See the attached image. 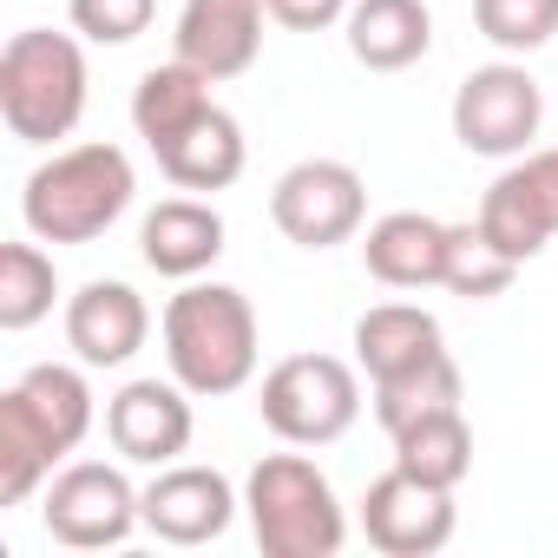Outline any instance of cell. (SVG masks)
<instances>
[{
	"mask_svg": "<svg viewBox=\"0 0 558 558\" xmlns=\"http://www.w3.org/2000/svg\"><path fill=\"white\" fill-rule=\"evenodd\" d=\"M86 368V362H80ZM73 362H34L8 395H0V506H27L53 466L80 453L93 434V381Z\"/></svg>",
	"mask_w": 558,
	"mask_h": 558,
	"instance_id": "6da1fadb",
	"label": "cell"
},
{
	"mask_svg": "<svg viewBox=\"0 0 558 558\" xmlns=\"http://www.w3.org/2000/svg\"><path fill=\"white\" fill-rule=\"evenodd\" d=\"M158 336H165L171 381H184L204 401L236 395V388L256 381L263 329H256V310H250V296L236 283H184L165 303Z\"/></svg>",
	"mask_w": 558,
	"mask_h": 558,
	"instance_id": "7a4b0ae2",
	"label": "cell"
},
{
	"mask_svg": "<svg viewBox=\"0 0 558 558\" xmlns=\"http://www.w3.org/2000/svg\"><path fill=\"white\" fill-rule=\"evenodd\" d=\"M132 158L106 138L66 145L47 165H34L27 191H21V217L40 243H93L106 236L125 210H132Z\"/></svg>",
	"mask_w": 558,
	"mask_h": 558,
	"instance_id": "3957f363",
	"label": "cell"
},
{
	"mask_svg": "<svg viewBox=\"0 0 558 558\" xmlns=\"http://www.w3.org/2000/svg\"><path fill=\"white\" fill-rule=\"evenodd\" d=\"M243 512L263 558H336L349 545V512L310 453H263L243 480Z\"/></svg>",
	"mask_w": 558,
	"mask_h": 558,
	"instance_id": "277c9868",
	"label": "cell"
},
{
	"mask_svg": "<svg viewBox=\"0 0 558 558\" xmlns=\"http://www.w3.org/2000/svg\"><path fill=\"white\" fill-rule=\"evenodd\" d=\"M86 47L53 27H21L0 47V119L21 145H53L86 112Z\"/></svg>",
	"mask_w": 558,
	"mask_h": 558,
	"instance_id": "5b68a950",
	"label": "cell"
},
{
	"mask_svg": "<svg viewBox=\"0 0 558 558\" xmlns=\"http://www.w3.org/2000/svg\"><path fill=\"white\" fill-rule=\"evenodd\" d=\"M256 414L283 447H336L362 421V375L342 355H283L256 388Z\"/></svg>",
	"mask_w": 558,
	"mask_h": 558,
	"instance_id": "8992f818",
	"label": "cell"
},
{
	"mask_svg": "<svg viewBox=\"0 0 558 558\" xmlns=\"http://www.w3.org/2000/svg\"><path fill=\"white\" fill-rule=\"evenodd\" d=\"M138 486L125 480V466H106V460H66L47 486H40V525L53 545L66 551H106V545H125L145 512H138Z\"/></svg>",
	"mask_w": 558,
	"mask_h": 558,
	"instance_id": "52a82bcc",
	"label": "cell"
},
{
	"mask_svg": "<svg viewBox=\"0 0 558 558\" xmlns=\"http://www.w3.org/2000/svg\"><path fill=\"white\" fill-rule=\"evenodd\" d=\"M545 125V93L519 60L473 66L453 93V138L473 158H525Z\"/></svg>",
	"mask_w": 558,
	"mask_h": 558,
	"instance_id": "ba28073f",
	"label": "cell"
},
{
	"mask_svg": "<svg viewBox=\"0 0 558 558\" xmlns=\"http://www.w3.org/2000/svg\"><path fill=\"white\" fill-rule=\"evenodd\" d=\"M269 217L296 250H336L349 236H362L368 223V184L355 165L342 158H303L276 178L269 191Z\"/></svg>",
	"mask_w": 558,
	"mask_h": 558,
	"instance_id": "9c48e42d",
	"label": "cell"
},
{
	"mask_svg": "<svg viewBox=\"0 0 558 558\" xmlns=\"http://www.w3.org/2000/svg\"><path fill=\"white\" fill-rule=\"evenodd\" d=\"M355 519H362V538L381 558H434V551H447V538L460 525V506H453V486H434V480H414L408 466H388L362 493Z\"/></svg>",
	"mask_w": 558,
	"mask_h": 558,
	"instance_id": "30bf717a",
	"label": "cell"
},
{
	"mask_svg": "<svg viewBox=\"0 0 558 558\" xmlns=\"http://www.w3.org/2000/svg\"><path fill=\"white\" fill-rule=\"evenodd\" d=\"M197 421H191V388L184 381H125L112 401H106V440L125 466H171L184 460Z\"/></svg>",
	"mask_w": 558,
	"mask_h": 558,
	"instance_id": "8fae6325",
	"label": "cell"
},
{
	"mask_svg": "<svg viewBox=\"0 0 558 558\" xmlns=\"http://www.w3.org/2000/svg\"><path fill=\"white\" fill-rule=\"evenodd\" d=\"M236 486L217 473V466H191V460H171V466H158V480L145 486V499H138V512H145V532L158 538V545H210V538H223L230 532V519H236Z\"/></svg>",
	"mask_w": 558,
	"mask_h": 558,
	"instance_id": "7c38bea8",
	"label": "cell"
},
{
	"mask_svg": "<svg viewBox=\"0 0 558 558\" xmlns=\"http://www.w3.org/2000/svg\"><path fill=\"white\" fill-rule=\"evenodd\" d=\"M263 21H269V0H184L171 53L197 66L210 86L243 80L263 53Z\"/></svg>",
	"mask_w": 558,
	"mask_h": 558,
	"instance_id": "4fadbf2b",
	"label": "cell"
},
{
	"mask_svg": "<svg viewBox=\"0 0 558 558\" xmlns=\"http://www.w3.org/2000/svg\"><path fill=\"white\" fill-rule=\"evenodd\" d=\"M512 263H532L551 236H558V197H551V178H545V165H538V151H525V158H512L493 184H486V197H480V217H473Z\"/></svg>",
	"mask_w": 558,
	"mask_h": 558,
	"instance_id": "5bb4252c",
	"label": "cell"
},
{
	"mask_svg": "<svg viewBox=\"0 0 558 558\" xmlns=\"http://www.w3.org/2000/svg\"><path fill=\"white\" fill-rule=\"evenodd\" d=\"M145 336H151V310L132 283L99 276V283L66 296V349L86 368H125L145 349Z\"/></svg>",
	"mask_w": 558,
	"mask_h": 558,
	"instance_id": "9a60e30c",
	"label": "cell"
},
{
	"mask_svg": "<svg viewBox=\"0 0 558 558\" xmlns=\"http://www.w3.org/2000/svg\"><path fill=\"white\" fill-rule=\"evenodd\" d=\"M223 210L204 204V197H165L145 210L138 223V256L145 269L171 276V283H197V276L223 256Z\"/></svg>",
	"mask_w": 558,
	"mask_h": 558,
	"instance_id": "2e32d148",
	"label": "cell"
},
{
	"mask_svg": "<svg viewBox=\"0 0 558 558\" xmlns=\"http://www.w3.org/2000/svg\"><path fill=\"white\" fill-rule=\"evenodd\" d=\"M362 263L381 290H440L447 269V223L427 210H388L362 236Z\"/></svg>",
	"mask_w": 558,
	"mask_h": 558,
	"instance_id": "e0dca14e",
	"label": "cell"
},
{
	"mask_svg": "<svg viewBox=\"0 0 558 558\" xmlns=\"http://www.w3.org/2000/svg\"><path fill=\"white\" fill-rule=\"evenodd\" d=\"M434 355H447V329L434 310L421 303H375L368 316H355V368L375 381H395L408 368H427Z\"/></svg>",
	"mask_w": 558,
	"mask_h": 558,
	"instance_id": "ac0fdd59",
	"label": "cell"
},
{
	"mask_svg": "<svg viewBox=\"0 0 558 558\" xmlns=\"http://www.w3.org/2000/svg\"><path fill=\"white\" fill-rule=\"evenodd\" d=\"M349 53L368 73H408L434 47V14L427 0H355L349 8Z\"/></svg>",
	"mask_w": 558,
	"mask_h": 558,
	"instance_id": "d6986e66",
	"label": "cell"
},
{
	"mask_svg": "<svg viewBox=\"0 0 558 558\" xmlns=\"http://www.w3.org/2000/svg\"><path fill=\"white\" fill-rule=\"evenodd\" d=\"M151 158H158V171H165L178 191H230V184L243 178L250 145H243V125H236L223 106H210V112L191 119L178 138H165Z\"/></svg>",
	"mask_w": 558,
	"mask_h": 558,
	"instance_id": "ffe728a7",
	"label": "cell"
},
{
	"mask_svg": "<svg viewBox=\"0 0 558 558\" xmlns=\"http://www.w3.org/2000/svg\"><path fill=\"white\" fill-rule=\"evenodd\" d=\"M217 99H210V80L197 73V66H184L178 53L165 60V66H151L138 86H132V125H138V138L158 151L165 138H178L191 119H204Z\"/></svg>",
	"mask_w": 558,
	"mask_h": 558,
	"instance_id": "44dd1931",
	"label": "cell"
},
{
	"mask_svg": "<svg viewBox=\"0 0 558 558\" xmlns=\"http://www.w3.org/2000/svg\"><path fill=\"white\" fill-rule=\"evenodd\" d=\"M395 466H408L414 480H434V486H453L473 473V427L460 408H440V414H421L414 427L395 434Z\"/></svg>",
	"mask_w": 558,
	"mask_h": 558,
	"instance_id": "7402d4cb",
	"label": "cell"
},
{
	"mask_svg": "<svg viewBox=\"0 0 558 558\" xmlns=\"http://www.w3.org/2000/svg\"><path fill=\"white\" fill-rule=\"evenodd\" d=\"M60 303V269L40 243H0V329L21 336Z\"/></svg>",
	"mask_w": 558,
	"mask_h": 558,
	"instance_id": "603a6c76",
	"label": "cell"
},
{
	"mask_svg": "<svg viewBox=\"0 0 558 558\" xmlns=\"http://www.w3.org/2000/svg\"><path fill=\"white\" fill-rule=\"evenodd\" d=\"M460 395H466V381H460V362L453 355H434L427 368H408V375H395V381H375V421H381V434L395 440L401 427H414L421 414H440V408H460Z\"/></svg>",
	"mask_w": 558,
	"mask_h": 558,
	"instance_id": "cb8c5ba5",
	"label": "cell"
},
{
	"mask_svg": "<svg viewBox=\"0 0 558 558\" xmlns=\"http://www.w3.org/2000/svg\"><path fill=\"white\" fill-rule=\"evenodd\" d=\"M519 263L480 230V223H447V269H440V290L447 296H466V303H493L512 290Z\"/></svg>",
	"mask_w": 558,
	"mask_h": 558,
	"instance_id": "d4e9b609",
	"label": "cell"
},
{
	"mask_svg": "<svg viewBox=\"0 0 558 558\" xmlns=\"http://www.w3.org/2000/svg\"><path fill=\"white\" fill-rule=\"evenodd\" d=\"M473 27L499 53H538L558 34V0H473Z\"/></svg>",
	"mask_w": 558,
	"mask_h": 558,
	"instance_id": "484cf974",
	"label": "cell"
},
{
	"mask_svg": "<svg viewBox=\"0 0 558 558\" xmlns=\"http://www.w3.org/2000/svg\"><path fill=\"white\" fill-rule=\"evenodd\" d=\"M66 21L93 47H132L158 21V0H66Z\"/></svg>",
	"mask_w": 558,
	"mask_h": 558,
	"instance_id": "4316f807",
	"label": "cell"
},
{
	"mask_svg": "<svg viewBox=\"0 0 558 558\" xmlns=\"http://www.w3.org/2000/svg\"><path fill=\"white\" fill-rule=\"evenodd\" d=\"M355 0H269V21L290 27V34H323L336 21H349Z\"/></svg>",
	"mask_w": 558,
	"mask_h": 558,
	"instance_id": "83f0119b",
	"label": "cell"
}]
</instances>
